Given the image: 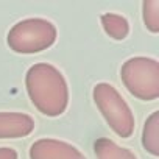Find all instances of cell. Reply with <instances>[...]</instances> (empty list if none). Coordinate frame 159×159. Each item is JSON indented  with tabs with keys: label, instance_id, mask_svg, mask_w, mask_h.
Listing matches in <instances>:
<instances>
[{
	"label": "cell",
	"instance_id": "30bf717a",
	"mask_svg": "<svg viewBox=\"0 0 159 159\" xmlns=\"http://www.w3.org/2000/svg\"><path fill=\"white\" fill-rule=\"evenodd\" d=\"M142 17L150 33L159 31V0H145L142 3Z\"/></svg>",
	"mask_w": 159,
	"mask_h": 159
},
{
	"label": "cell",
	"instance_id": "9c48e42d",
	"mask_svg": "<svg viewBox=\"0 0 159 159\" xmlns=\"http://www.w3.org/2000/svg\"><path fill=\"white\" fill-rule=\"evenodd\" d=\"M102 27H103L105 33L116 41H123L129 34L128 20L123 16H119L114 13L102 14Z\"/></svg>",
	"mask_w": 159,
	"mask_h": 159
},
{
	"label": "cell",
	"instance_id": "8fae6325",
	"mask_svg": "<svg viewBox=\"0 0 159 159\" xmlns=\"http://www.w3.org/2000/svg\"><path fill=\"white\" fill-rule=\"evenodd\" d=\"M0 159H17V151L10 147H0Z\"/></svg>",
	"mask_w": 159,
	"mask_h": 159
},
{
	"label": "cell",
	"instance_id": "3957f363",
	"mask_svg": "<svg viewBox=\"0 0 159 159\" xmlns=\"http://www.w3.org/2000/svg\"><path fill=\"white\" fill-rule=\"evenodd\" d=\"M120 78L128 92L142 102H153L159 97V64L153 58L126 59L122 64Z\"/></svg>",
	"mask_w": 159,
	"mask_h": 159
},
{
	"label": "cell",
	"instance_id": "7a4b0ae2",
	"mask_svg": "<svg viewBox=\"0 0 159 159\" xmlns=\"http://www.w3.org/2000/svg\"><path fill=\"white\" fill-rule=\"evenodd\" d=\"M56 41V27L41 17H30L17 22L8 31V47L20 55H33L50 48Z\"/></svg>",
	"mask_w": 159,
	"mask_h": 159
},
{
	"label": "cell",
	"instance_id": "277c9868",
	"mask_svg": "<svg viewBox=\"0 0 159 159\" xmlns=\"http://www.w3.org/2000/svg\"><path fill=\"white\" fill-rule=\"evenodd\" d=\"M92 97L109 128L122 139L131 137L134 133V116L120 92L109 83H98L92 91Z\"/></svg>",
	"mask_w": 159,
	"mask_h": 159
},
{
	"label": "cell",
	"instance_id": "ba28073f",
	"mask_svg": "<svg viewBox=\"0 0 159 159\" xmlns=\"http://www.w3.org/2000/svg\"><path fill=\"white\" fill-rule=\"evenodd\" d=\"M94 151H95L97 159H137L134 153H131L128 148H123L117 145L114 140L106 139V137L95 140Z\"/></svg>",
	"mask_w": 159,
	"mask_h": 159
},
{
	"label": "cell",
	"instance_id": "8992f818",
	"mask_svg": "<svg viewBox=\"0 0 159 159\" xmlns=\"http://www.w3.org/2000/svg\"><path fill=\"white\" fill-rule=\"evenodd\" d=\"M34 120L22 112H0V139H19L31 134Z\"/></svg>",
	"mask_w": 159,
	"mask_h": 159
},
{
	"label": "cell",
	"instance_id": "52a82bcc",
	"mask_svg": "<svg viewBox=\"0 0 159 159\" xmlns=\"http://www.w3.org/2000/svg\"><path fill=\"white\" fill-rule=\"evenodd\" d=\"M142 145L151 156H159V111L151 112L142 129Z\"/></svg>",
	"mask_w": 159,
	"mask_h": 159
},
{
	"label": "cell",
	"instance_id": "5b68a950",
	"mask_svg": "<svg viewBox=\"0 0 159 159\" xmlns=\"http://www.w3.org/2000/svg\"><path fill=\"white\" fill-rule=\"evenodd\" d=\"M30 159H86L72 143L58 139H39L30 147Z\"/></svg>",
	"mask_w": 159,
	"mask_h": 159
},
{
	"label": "cell",
	"instance_id": "6da1fadb",
	"mask_svg": "<svg viewBox=\"0 0 159 159\" xmlns=\"http://www.w3.org/2000/svg\"><path fill=\"white\" fill-rule=\"evenodd\" d=\"M27 94L34 108L47 116L58 117L69 106V88L64 75L52 64L38 62L25 75Z\"/></svg>",
	"mask_w": 159,
	"mask_h": 159
}]
</instances>
